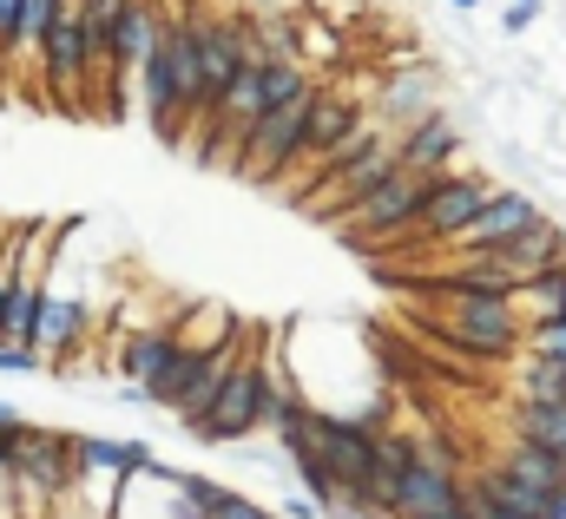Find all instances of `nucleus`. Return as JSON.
<instances>
[{
  "label": "nucleus",
  "mask_w": 566,
  "mask_h": 519,
  "mask_svg": "<svg viewBox=\"0 0 566 519\" xmlns=\"http://www.w3.org/2000/svg\"><path fill=\"white\" fill-rule=\"evenodd\" d=\"M283 375H290V369H283V342L277 336H264V342L244 336V349H238L231 375L218 382L211 407L185 421V441H191V447H238L244 434L271 427V401H277Z\"/></svg>",
  "instance_id": "1"
},
{
  "label": "nucleus",
  "mask_w": 566,
  "mask_h": 519,
  "mask_svg": "<svg viewBox=\"0 0 566 519\" xmlns=\"http://www.w3.org/2000/svg\"><path fill=\"white\" fill-rule=\"evenodd\" d=\"M441 342L474 356V362H507L527 349V316L514 296H441Z\"/></svg>",
  "instance_id": "2"
},
{
  "label": "nucleus",
  "mask_w": 566,
  "mask_h": 519,
  "mask_svg": "<svg viewBox=\"0 0 566 519\" xmlns=\"http://www.w3.org/2000/svg\"><path fill=\"white\" fill-rule=\"evenodd\" d=\"M316 80L303 86V93H290L283 106H271L258 131L244 138V151H238V178L244 184H283V171L303 158V138H310V106H316Z\"/></svg>",
  "instance_id": "3"
},
{
  "label": "nucleus",
  "mask_w": 566,
  "mask_h": 519,
  "mask_svg": "<svg viewBox=\"0 0 566 519\" xmlns=\"http://www.w3.org/2000/svg\"><path fill=\"white\" fill-rule=\"evenodd\" d=\"M40 80L60 106H93V53H86V0H60V20L40 46Z\"/></svg>",
  "instance_id": "4"
},
{
  "label": "nucleus",
  "mask_w": 566,
  "mask_h": 519,
  "mask_svg": "<svg viewBox=\"0 0 566 519\" xmlns=\"http://www.w3.org/2000/svg\"><path fill=\"white\" fill-rule=\"evenodd\" d=\"M434 178H441V171H409V165H402L389 184H376L363 204H349V211L336 218V224H343V237H349V244H363V237H402V231H416V218H422Z\"/></svg>",
  "instance_id": "5"
},
{
  "label": "nucleus",
  "mask_w": 566,
  "mask_h": 519,
  "mask_svg": "<svg viewBox=\"0 0 566 519\" xmlns=\"http://www.w3.org/2000/svg\"><path fill=\"white\" fill-rule=\"evenodd\" d=\"M494 191H501V184L481 178V171H441L434 191H428V204H422V218H416V231H422L428 244H454Z\"/></svg>",
  "instance_id": "6"
},
{
  "label": "nucleus",
  "mask_w": 566,
  "mask_h": 519,
  "mask_svg": "<svg viewBox=\"0 0 566 519\" xmlns=\"http://www.w3.org/2000/svg\"><path fill=\"white\" fill-rule=\"evenodd\" d=\"M468 500V480L461 467L441 454V447H422L409 467H402V487H396V519H428L441 507H461Z\"/></svg>",
  "instance_id": "7"
},
{
  "label": "nucleus",
  "mask_w": 566,
  "mask_h": 519,
  "mask_svg": "<svg viewBox=\"0 0 566 519\" xmlns=\"http://www.w3.org/2000/svg\"><path fill=\"white\" fill-rule=\"evenodd\" d=\"M541 218H547V211H541V204H534L527 191L501 184V191H494V198H488V204L474 211V224H468V231H461V237H454L448 251H454V257H468V251H494V244L521 237V231H527V224H541Z\"/></svg>",
  "instance_id": "8"
},
{
  "label": "nucleus",
  "mask_w": 566,
  "mask_h": 519,
  "mask_svg": "<svg viewBox=\"0 0 566 519\" xmlns=\"http://www.w3.org/2000/svg\"><path fill=\"white\" fill-rule=\"evenodd\" d=\"M396 158H402L409 171H448V165L461 158V126H454L441 106H428L422 119H409V126L396 131Z\"/></svg>",
  "instance_id": "9"
},
{
  "label": "nucleus",
  "mask_w": 566,
  "mask_h": 519,
  "mask_svg": "<svg viewBox=\"0 0 566 519\" xmlns=\"http://www.w3.org/2000/svg\"><path fill=\"white\" fill-rule=\"evenodd\" d=\"M363 119H369V113H363L349 93H329V86H323V93H316V106H310V138H303V158H296L290 171H310V178H316V165H323V158H329L349 131L363 126Z\"/></svg>",
  "instance_id": "10"
},
{
  "label": "nucleus",
  "mask_w": 566,
  "mask_h": 519,
  "mask_svg": "<svg viewBox=\"0 0 566 519\" xmlns=\"http://www.w3.org/2000/svg\"><path fill=\"white\" fill-rule=\"evenodd\" d=\"M178 349H185L178 322H158V329H133V336L119 342V375H126V382H145V389H158V382H165V369L178 362Z\"/></svg>",
  "instance_id": "11"
},
{
  "label": "nucleus",
  "mask_w": 566,
  "mask_h": 519,
  "mask_svg": "<svg viewBox=\"0 0 566 519\" xmlns=\"http://www.w3.org/2000/svg\"><path fill=\"white\" fill-rule=\"evenodd\" d=\"M86 336H93V309H86L80 296L46 289V303H40V356H46V362H53V356H73Z\"/></svg>",
  "instance_id": "12"
},
{
  "label": "nucleus",
  "mask_w": 566,
  "mask_h": 519,
  "mask_svg": "<svg viewBox=\"0 0 566 519\" xmlns=\"http://www.w3.org/2000/svg\"><path fill=\"white\" fill-rule=\"evenodd\" d=\"M494 257L507 263L514 276H541L547 263L566 257V231L554 224V218H541V224H527L521 237H507V244H494Z\"/></svg>",
  "instance_id": "13"
},
{
  "label": "nucleus",
  "mask_w": 566,
  "mask_h": 519,
  "mask_svg": "<svg viewBox=\"0 0 566 519\" xmlns=\"http://www.w3.org/2000/svg\"><path fill=\"white\" fill-rule=\"evenodd\" d=\"M501 467H507V474H521L527 487H547V494H566V460L554 454V447L527 441V434H514V441L501 447Z\"/></svg>",
  "instance_id": "14"
},
{
  "label": "nucleus",
  "mask_w": 566,
  "mask_h": 519,
  "mask_svg": "<svg viewBox=\"0 0 566 519\" xmlns=\"http://www.w3.org/2000/svg\"><path fill=\"white\" fill-rule=\"evenodd\" d=\"M60 20V0H20V20H13V46H7V66H33L40 73V46Z\"/></svg>",
  "instance_id": "15"
},
{
  "label": "nucleus",
  "mask_w": 566,
  "mask_h": 519,
  "mask_svg": "<svg viewBox=\"0 0 566 519\" xmlns=\"http://www.w3.org/2000/svg\"><path fill=\"white\" fill-rule=\"evenodd\" d=\"M514 434H527V441L554 447V454L566 460V401H521V414H514Z\"/></svg>",
  "instance_id": "16"
},
{
  "label": "nucleus",
  "mask_w": 566,
  "mask_h": 519,
  "mask_svg": "<svg viewBox=\"0 0 566 519\" xmlns=\"http://www.w3.org/2000/svg\"><path fill=\"white\" fill-rule=\"evenodd\" d=\"M514 303H521L527 322H534V316H566V257L547 263L541 276H527V289H521Z\"/></svg>",
  "instance_id": "17"
},
{
  "label": "nucleus",
  "mask_w": 566,
  "mask_h": 519,
  "mask_svg": "<svg viewBox=\"0 0 566 519\" xmlns=\"http://www.w3.org/2000/svg\"><path fill=\"white\" fill-rule=\"evenodd\" d=\"M428 106H434V86H428V73L402 66V80L389 86V106H382V119H389V126H409V119H422Z\"/></svg>",
  "instance_id": "18"
},
{
  "label": "nucleus",
  "mask_w": 566,
  "mask_h": 519,
  "mask_svg": "<svg viewBox=\"0 0 566 519\" xmlns=\"http://www.w3.org/2000/svg\"><path fill=\"white\" fill-rule=\"evenodd\" d=\"M521 401H566V362L560 356H527V362H521Z\"/></svg>",
  "instance_id": "19"
},
{
  "label": "nucleus",
  "mask_w": 566,
  "mask_h": 519,
  "mask_svg": "<svg viewBox=\"0 0 566 519\" xmlns=\"http://www.w3.org/2000/svg\"><path fill=\"white\" fill-rule=\"evenodd\" d=\"M290 46H296L310 66H336V60H343V40H336L323 20H310V13H303V20H290Z\"/></svg>",
  "instance_id": "20"
},
{
  "label": "nucleus",
  "mask_w": 566,
  "mask_h": 519,
  "mask_svg": "<svg viewBox=\"0 0 566 519\" xmlns=\"http://www.w3.org/2000/svg\"><path fill=\"white\" fill-rule=\"evenodd\" d=\"M527 356H560L566 362V316H534L527 322Z\"/></svg>",
  "instance_id": "21"
},
{
  "label": "nucleus",
  "mask_w": 566,
  "mask_h": 519,
  "mask_svg": "<svg viewBox=\"0 0 566 519\" xmlns=\"http://www.w3.org/2000/svg\"><path fill=\"white\" fill-rule=\"evenodd\" d=\"M46 356L40 349H20V342H0V375H33Z\"/></svg>",
  "instance_id": "22"
},
{
  "label": "nucleus",
  "mask_w": 566,
  "mask_h": 519,
  "mask_svg": "<svg viewBox=\"0 0 566 519\" xmlns=\"http://www.w3.org/2000/svg\"><path fill=\"white\" fill-rule=\"evenodd\" d=\"M541 20V0H507V13H501V33H527Z\"/></svg>",
  "instance_id": "23"
},
{
  "label": "nucleus",
  "mask_w": 566,
  "mask_h": 519,
  "mask_svg": "<svg viewBox=\"0 0 566 519\" xmlns=\"http://www.w3.org/2000/svg\"><path fill=\"white\" fill-rule=\"evenodd\" d=\"M211 519H277V513H264V507H258V500H244V494H224Z\"/></svg>",
  "instance_id": "24"
},
{
  "label": "nucleus",
  "mask_w": 566,
  "mask_h": 519,
  "mask_svg": "<svg viewBox=\"0 0 566 519\" xmlns=\"http://www.w3.org/2000/svg\"><path fill=\"white\" fill-rule=\"evenodd\" d=\"M283 519H329V513H323L310 494H290V500H283Z\"/></svg>",
  "instance_id": "25"
},
{
  "label": "nucleus",
  "mask_w": 566,
  "mask_h": 519,
  "mask_svg": "<svg viewBox=\"0 0 566 519\" xmlns=\"http://www.w3.org/2000/svg\"><path fill=\"white\" fill-rule=\"evenodd\" d=\"M13 20H20V0H0V60H7V46H13Z\"/></svg>",
  "instance_id": "26"
},
{
  "label": "nucleus",
  "mask_w": 566,
  "mask_h": 519,
  "mask_svg": "<svg viewBox=\"0 0 566 519\" xmlns=\"http://www.w3.org/2000/svg\"><path fill=\"white\" fill-rule=\"evenodd\" d=\"M468 507H474V500H468ZM474 513L481 519H534V513H507V507H474Z\"/></svg>",
  "instance_id": "27"
},
{
  "label": "nucleus",
  "mask_w": 566,
  "mask_h": 519,
  "mask_svg": "<svg viewBox=\"0 0 566 519\" xmlns=\"http://www.w3.org/2000/svg\"><path fill=\"white\" fill-rule=\"evenodd\" d=\"M428 519H481V513H474V507L461 500V507H441V513H428Z\"/></svg>",
  "instance_id": "28"
},
{
  "label": "nucleus",
  "mask_w": 566,
  "mask_h": 519,
  "mask_svg": "<svg viewBox=\"0 0 566 519\" xmlns=\"http://www.w3.org/2000/svg\"><path fill=\"white\" fill-rule=\"evenodd\" d=\"M7 427H20V407H7V401H0V434H7Z\"/></svg>",
  "instance_id": "29"
},
{
  "label": "nucleus",
  "mask_w": 566,
  "mask_h": 519,
  "mask_svg": "<svg viewBox=\"0 0 566 519\" xmlns=\"http://www.w3.org/2000/svg\"><path fill=\"white\" fill-rule=\"evenodd\" d=\"M448 7H454V13H481V0H448Z\"/></svg>",
  "instance_id": "30"
},
{
  "label": "nucleus",
  "mask_w": 566,
  "mask_h": 519,
  "mask_svg": "<svg viewBox=\"0 0 566 519\" xmlns=\"http://www.w3.org/2000/svg\"><path fill=\"white\" fill-rule=\"evenodd\" d=\"M277 519H283V513H277Z\"/></svg>",
  "instance_id": "31"
}]
</instances>
